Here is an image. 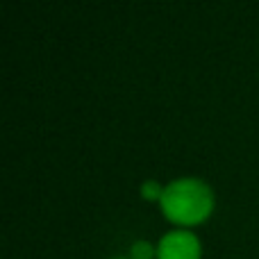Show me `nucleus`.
I'll use <instances>...</instances> for the list:
<instances>
[{"label":"nucleus","instance_id":"obj_1","mask_svg":"<svg viewBox=\"0 0 259 259\" xmlns=\"http://www.w3.org/2000/svg\"><path fill=\"white\" fill-rule=\"evenodd\" d=\"M216 209L214 189L202 178L184 175L164 184V196L159 200V211L173 228L193 230L205 225Z\"/></svg>","mask_w":259,"mask_h":259},{"label":"nucleus","instance_id":"obj_2","mask_svg":"<svg viewBox=\"0 0 259 259\" xmlns=\"http://www.w3.org/2000/svg\"><path fill=\"white\" fill-rule=\"evenodd\" d=\"M157 259H202L200 237L193 230H168L157 241Z\"/></svg>","mask_w":259,"mask_h":259},{"label":"nucleus","instance_id":"obj_3","mask_svg":"<svg viewBox=\"0 0 259 259\" xmlns=\"http://www.w3.org/2000/svg\"><path fill=\"white\" fill-rule=\"evenodd\" d=\"M130 259H157V243H150L146 239H137L130 246Z\"/></svg>","mask_w":259,"mask_h":259},{"label":"nucleus","instance_id":"obj_4","mask_svg":"<svg viewBox=\"0 0 259 259\" xmlns=\"http://www.w3.org/2000/svg\"><path fill=\"white\" fill-rule=\"evenodd\" d=\"M139 193H141L143 200L157 202V205H159L161 196H164V184L157 182V180H146V182H141V189H139Z\"/></svg>","mask_w":259,"mask_h":259},{"label":"nucleus","instance_id":"obj_5","mask_svg":"<svg viewBox=\"0 0 259 259\" xmlns=\"http://www.w3.org/2000/svg\"><path fill=\"white\" fill-rule=\"evenodd\" d=\"M109 259H130V257H109Z\"/></svg>","mask_w":259,"mask_h":259}]
</instances>
